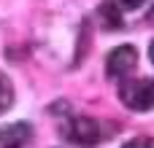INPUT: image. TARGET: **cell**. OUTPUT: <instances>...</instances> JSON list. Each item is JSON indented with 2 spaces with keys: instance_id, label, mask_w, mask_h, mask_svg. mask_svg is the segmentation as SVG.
<instances>
[{
  "instance_id": "obj_4",
  "label": "cell",
  "mask_w": 154,
  "mask_h": 148,
  "mask_svg": "<svg viewBox=\"0 0 154 148\" xmlns=\"http://www.w3.org/2000/svg\"><path fill=\"white\" fill-rule=\"evenodd\" d=\"M32 140V127L24 121L0 127V148H24Z\"/></svg>"
},
{
  "instance_id": "obj_1",
  "label": "cell",
  "mask_w": 154,
  "mask_h": 148,
  "mask_svg": "<svg viewBox=\"0 0 154 148\" xmlns=\"http://www.w3.org/2000/svg\"><path fill=\"white\" fill-rule=\"evenodd\" d=\"M119 100L130 111H152L154 108V78H125L119 84Z\"/></svg>"
},
{
  "instance_id": "obj_3",
  "label": "cell",
  "mask_w": 154,
  "mask_h": 148,
  "mask_svg": "<svg viewBox=\"0 0 154 148\" xmlns=\"http://www.w3.org/2000/svg\"><path fill=\"white\" fill-rule=\"evenodd\" d=\"M135 65H138V51H135V46L125 43L119 49H111V54L106 59V73L111 78H125L127 73L135 70Z\"/></svg>"
},
{
  "instance_id": "obj_2",
  "label": "cell",
  "mask_w": 154,
  "mask_h": 148,
  "mask_svg": "<svg viewBox=\"0 0 154 148\" xmlns=\"http://www.w3.org/2000/svg\"><path fill=\"white\" fill-rule=\"evenodd\" d=\"M65 138L79 148H95L100 143V127L89 116H73L65 127Z\"/></svg>"
},
{
  "instance_id": "obj_7",
  "label": "cell",
  "mask_w": 154,
  "mask_h": 148,
  "mask_svg": "<svg viewBox=\"0 0 154 148\" xmlns=\"http://www.w3.org/2000/svg\"><path fill=\"white\" fill-rule=\"evenodd\" d=\"M108 5H114L116 11H135L143 5V0H106Z\"/></svg>"
},
{
  "instance_id": "obj_10",
  "label": "cell",
  "mask_w": 154,
  "mask_h": 148,
  "mask_svg": "<svg viewBox=\"0 0 154 148\" xmlns=\"http://www.w3.org/2000/svg\"><path fill=\"white\" fill-rule=\"evenodd\" d=\"M149 22H152V24H154V8H152V13H149Z\"/></svg>"
},
{
  "instance_id": "obj_9",
  "label": "cell",
  "mask_w": 154,
  "mask_h": 148,
  "mask_svg": "<svg viewBox=\"0 0 154 148\" xmlns=\"http://www.w3.org/2000/svg\"><path fill=\"white\" fill-rule=\"evenodd\" d=\"M149 59L154 62V40H152V46H149Z\"/></svg>"
},
{
  "instance_id": "obj_6",
  "label": "cell",
  "mask_w": 154,
  "mask_h": 148,
  "mask_svg": "<svg viewBox=\"0 0 154 148\" xmlns=\"http://www.w3.org/2000/svg\"><path fill=\"white\" fill-rule=\"evenodd\" d=\"M100 19H103L106 30H116V27H122V19H119V11H116L114 5H108V3H103V8H100Z\"/></svg>"
},
{
  "instance_id": "obj_5",
  "label": "cell",
  "mask_w": 154,
  "mask_h": 148,
  "mask_svg": "<svg viewBox=\"0 0 154 148\" xmlns=\"http://www.w3.org/2000/svg\"><path fill=\"white\" fill-rule=\"evenodd\" d=\"M11 105H14V86H11L8 75L0 73V116H3Z\"/></svg>"
},
{
  "instance_id": "obj_8",
  "label": "cell",
  "mask_w": 154,
  "mask_h": 148,
  "mask_svg": "<svg viewBox=\"0 0 154 148\" xmlns=\"http://www.w3.org/2000/svg\"><path fill=\"white\" fill-rule=\"evenodd\" d=\"M122 148H154V138H135V140H127Z\"/></svg>"
}]
</instances>
